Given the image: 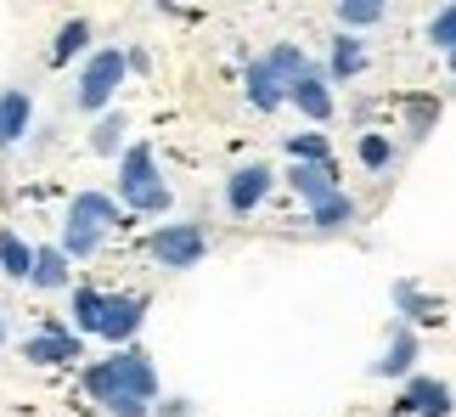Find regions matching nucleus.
I'll list each match as a JSON object with an SVG mask.
<instances>
[{"label": "nucleus", "mask_w": 456, "mask_h": 417, "mask_svg": "<svg viewBox=\"0 0 456 417\" xmlns=\"http://www.w3.org/2000/svg\"><path fill=\"white\" fill-rule=\"evenodd\" d=\"M0 344H6V316H0Z\"/></svg>", "instance_id": "32"}, {"label": "nucleus", "mask_w": 456, "mask_h": 417, "mask_svg": "<svg viewBox=\"0 0 456 417\" xmlns=\"http://www.w3.org/2000/svg\"><path fill=\"white\" fill-rule=\"evenodd\" d=\"M248 102H254V113H276V108L288 102V85L276 79V74H271V68L259 62V57L248 62Z\"/></svg>", "instance_id": "14"}, {"label": "nucleus", "mask_w": 456, "mask_h": 417, "mask_svg": "<svg viewBox=\"0 0 456 417\" xmlns=\"http://www.w3.org/2000/svg\"><path fill=\"white\" fill-rule=\"evenodd\" d=\"M451 85H456V57H451Z\"/></svg>", "instance_id": "33"}, {"label": "nucleus", "mask_w": 456, "mask_h": 417, "mask_svg": "<svg viewBox=\"0 0 456 417\" xmlns=\"http://www.w3.org/2000/svg\"><path fill=\"white\" fill-rule=\"evenodd\" d=\"M125 74H130V62H125V51H118V45L91 51V57H85V68H79L74 102H79L85 113H108L113 96H118V85H125Z\"/></svg>", "instance_id": "3"}, {"label": "nucleus", "mask_w": 456, "mask_h": 417, "mask_svg": "<svg viewBox=\"0 0 456 417\" xmlns=\"http://www.w3.org/2000/svg\"><path fill=\"white\" fill-rule=\"evenodd\" d=\"M310 225H315V232H349V225H355V198H349V192H332L327 203L310 208Z\"/></svg>", "instance_id": "20"}, {"label": "nucleus", "mask_w": 456, "mask_h": 417, "mask_svg": "<svg viewBox=\"0 0 456 417\" xmlns=\"http://www.w3.org/2000/svg\"><path fill=\"white\" fill-rule=\"evenodd\" d=\"M79 384H85V395H91V401H102V406H108L113 395H118V384H113V367H108V361H91V367L79 372Z\"/></svg>", "instance_id": "28"}, {"label": "nucleus", "mask_w": 456, "mask_h": 417, "mask_svg": "<svg viewBox=\"0 0 456 417\" xmlns=\"http://www.w3.org/2000/svg\"><path fill=\"white\" fill-rule=\"evenodd\" d=\"M102 305H108L102 288H74V333H96V327H102Z\"/></svg>", "instance_id": "24"}, {"label": "nucleus", "mask_w": 456, "mask_h": 417, "mask_svg": "<svg viewBox=\"0 0 456 417\" xmlns=\"http://www.w3.org/2000/svg\"><path fill=\"white\" fill-rule=\"evenodd\" d=\"M259 62H265V68H271V74L282 79V85H293V79H305V74H315V68H310V57H305V45H293V40H282V45H271V51H265V57H259Z\"/></svg>", "instance_id": "18"}, {"label": "nucleus", "mask_w": 456, "mask_h": 417, "mask_svg": "<svg viewBox=\"0 0 456 417\" xmlns=\"http://www.w3.org/2000/svg\"><path fill=\"white\" fill-rule=\"evenodd\" d=\"M142 322H147V293H108L96 339H108L113 350H125V344L142 333Z\"/></svg>", "instance_id": "7"}, {"label": "nucleus", "mask_w": 456, "mask_h": 417, "mask_svg": "<svg viewBox=\"0 0 456 417\" xmlns=\"http://www.w3.org/2000/svg\"><path fill=\"white\" fill-rule=\"evenodd\" d=\"M395 412L400 417H451L456 412V395L445 378H428V372H411L395 395Z\"/></svg>", "instance_id": "5"}, {"label": "nucleus", "mask_w": 456, "mask_h": 417, "mask_svg": "<svg viewBox=\"0 0 456 417\" xmlns=\"http://www.w3.org/2000/svg\"><path fill=\"white\" fill-rule=\"evenodd\" d=\"M355 159L366 169H389L395 164V142H389V135H378V130H366L361 142H355Z\"/></svg>", "instance_id": "27"}, {"label": "nucleus", "mask_w": 456, "mask_h": 417, "mask_svg": "<svg viewBox=\"0 0 456 417\" xmlns=\"http://www.w3.org/2000/svg\"><path fill=\"white\" fill-rule=\"evenodd\" d=\"M288 186H293V192H299L310 208L327 203L332 192H344L338 176H332V164H288Z\"/></svg>", "instance_id": "13"}, {"label": "nucleus", "mask_w": 456, "mask_h": 417, "mask_svg": "<svg viewBox=\"0 0 456 417\" xmlns=\"http://www.w3.org/2000/svg\"><path fill=\"white\" fill-rule=\"evenodd\" d=\"M428 45H434V51H445V57H456V0L428 17Z\"/></svg>", "instance_id": "26"}, {"label": "nucleus", "mask_w": 456, "mask_h": 417, "mask_svg": "<svg viewBox=\"0 0 456 417\" xmlns=\"http://www.w3.org/2000/svg\"><path fill=\"white\" fill-rule=\"evenodd\" d=\"M108 412H113V417H147L152 406H147V401H135V395H113Z\"/></svg>", "instance_id": "29"}, {"label": "nucleus", "mask_w": 456, "mask_h": 417, "mask_svg": "<svg viewBox=\"0 0 456 417\" xmlns=\"http://www.w3.org/2000/svg\"><path fill=\"white\" fill-rule=\"evenodd\" d=\"M395 310H400L406 322H434V327L445 322V316H440V299H434V293H423L417 282H395Z\"/></svg>", "instance_id": "17"}, {"label": "nucleus", "mask_w": 456, "mask_h": 417, "mask_svg": "<svg viewBox=\"0 0 456 417\" xmlns=\"http://www.w3.org/2000/svg\"><path fill=\"white\" fill-rule=\"evenodd\" d=\"M361 68H366V45L355 34H338V40H332V57H327V74L332 79H355Z\"/></svg>", "instance_id": "21"}, {"label": "nucleus", "mask_w": 456, "mask_h": 417, "mask_svg": "<svg viewBox=\"0 0 456 417\" xmlns=\"http://www.w3.org/2000/svg\"><path fill=\"white\" fill-rule=\"evenodd\" d=\"M28 271H34L28 237H17L12 225H0V276H12V282H28Z\"/></svg>", "instance_id": "16"}, {"label": "nucleus", "mask_w": 456, "mask_h": 417, "mask_svg": "<svg viewBox=\"0 0 456 417\" xmlns=\"http://www.w3.org/2000/svg\"><path fill=\"white\" fill-rule=\"evenodd\" d=\"M282 147H288V159H293V164H332V147H327V135H322V130L282 135Z\"/></svg>", "instance_id": "23"}, {"label": "nucleus", "mask_w": 456, "mask_h": 417, "mask_svg": "<svg viewBox=\"0 0 456 417\" xmlns=\"http://www.w3.org/2000/svg\"><path fill=\"white\" fill-rule=\"evenodd\" d=\"M108 367H113L118 395H135V401H147V406H152V395H158V367H152V356H147V350L125 344V350H113V356H108Z\"/></svg>", "instance_id": "8"}, {"label": "nucleus", "mask_w": 456, "mask_h": 417, "mask_svg": "<svg viewBox=\"0 0 456 417\" xmlns=\"http://www.w3.org/2000/svg\"><path fill=\"white\" fill-rule=\"evenodd\" d=\"M288 102L293 108H299L310 125H327L332 119V108H338V102H332V85L322 79V74H305V79H293L288 85Z\"/></svg>", "instance_id": "12"}, {"label": "nucleus", "mask_w": 456, "mask_h": 417, "mask_svg": "<svg viewBox=\"0 0 456 417\" xmlns=\"http://www.w3.org/2000/svg\"><path fill=\"white\" fill-rule=\"evenodd\" d=\"M28 125H34V96L17 91V85H6V91H0V152H12L17 142H23Z\"/></svg>", "instance_id": "11"}, {"label": "nucleus", "mask_w": 456, "mask_h": 417, "mask_svg": "<svg viewBox=\"0 0 456 417\" xmlns=\"http://www.w3.org/2000/svg\"><path fill=\"white\" fill-rule=\"evenodd\" d=\"M118 198H125V208H135V215H164L169 208L175 192H169V181H164V169H158L147 142L118 152Z\"/></svg>", "instance_id": "2"}, {"label": "nucleus", "mask_w": 456, "mask_h": 417, "mask_svg": "<svg viewBox=\"0 0 456 417\" xmlns=\"http://www.w3.org/2000/svg\"><path fill=\"white\" fill-rule=\"evenodd\" d=\"M85 45H91V17H68L57 40H51V68H68L74 57H85Z\"/></svg>", "instance_id": "15"}, {"label": "nucleus", "mask_w": 456, "mask_h": 417, "mask_svg": "<svg viewBox=\"0 0 456 417\" xmlns=\"http://www.w3.org/2000/svg\"><path fill=\"white\" fill-rule=\"evenodd\" d=\"M383 23V0H338V29H372Z\"/></svg>", "instance_id": "25"}, {"label": "nucleus", "mask_w": 456, "mask_h": 417, "mask_svg": "<svg viewBox=\"0 0 456 417\" xmlns=\"http://www.w3.org/2000/svg\"><path fill=\"white\" fill-rule=\"evenodd\" d=\"M113 225H118V203L108 192H74L68 220H62V242H57L62 259H91Z\"/></svg>", "instance_id": "1"}, {"label": "nucleus", "mask_w": 456, "mask_h": 417, "mask_svg": "<svg viewBox=\"0 0 456 417\" xmlns=\"http://www.w3.org/2000/svg\"><path fill=\"white\" fill-rule=\"evenodd\" d=\"M23 361L28 367H68V361H85V344H79L74 327L45 322L34 339H23Z\"/></svg>", "instance_id": "6"}, {"label": "nucleus", "mask_w": 456, "mask_h": 417, "mask_svg": "<svg viewBox=\"0 0 456 417\" xmlns=\"http://www.w3.org/2000/svg\"><path fill=\"white\" fill-rule=\"evenodd\" d=\"M428 119H440V108H428V102H417V108H411V135H423V130H428Z\"/></svg>", "instance_id": "30"}, {"label": "nucleus", "mask_w": 456, "mask_h": 417, "mask_svg": "<svg viewBox=\"0 0 456 417\" xmlns=\"http://www.w3.org/2000/svg\"><path fill=\"white\" fill-rule=\"evenodd\" d=\"M417 356H423V344H417V333L400 322L395 333H389V344H383V356L372 361V378H411Z\"/></svg>", "instance_id": "10"}, {"label": "nucleus", "mask_w": 456, "mask_h": 417, "mask_svg": "<svg viewBox=\"0 0 456 417\" xmlns=\"http://www.w3.org/2000/svg\"><path fill=\"white\" fill-rule=\"evenodd\" d=\"M191 412V401H181V395H175V401H164V406H158V417H186Z\"/></svg>", "instance_id": "31"}, {"label": "nucleus", "mask_w": 456, "mask_h": 417, "mask_svg": "<svg viewBox=\"0 0 456 417\" xmlns=\"http://www.w3.org/2000/svg\"><path fill=\"white\" fill-rule=\"evenodd\" d=\"M28 282H34V288H45V293L68 288V259H62V249H34V271H28Z\"/></svg>", "instance_id": "22"}, {"label": "nucleus", "mask_w": 456, "mask_h": 417, "mask_svg": "<svg viewBox=\"0 0 456 417\" xmlns=\"http://www.w3.org/2000/svg\"><path fill=\"white\" fill-rule=\"evenodd\" d=\"M147 254L164 271H191L208 254V232H203L198 220H169V225H158V232L147 237Z\"/></svg>", "instance_id": "4"}, {"label": "nucleus", "mask_w": 456, "mask_h": 417, "mask_svg": "<svg viewBox=\"0 0 456 417\" xmlns=\"http://www.w3.org/2000/svg\"><path fill=\"white\" fill-rule=\"evenodd\" d=\"M125 130H130V119L118 113V108H108V113L91 125V152H96V159H118V147H125Z\"/></svg>", "instance_id": "19"}, {"label": "nucleus", "mask_w": 456, "mask_h": 417, "mask_svg": "<svg viewBox=\"0 0 456 417\" xmlns=\"http://www.w3.org/2000/svg\"><path fill=\"white\" fill-rule=\"evenodd\" d=\"M271 164H242L232 181H225V208L232 215H254L259 203H265V192H271Z\"/></svg>", "instance_id": "9"}]
</instances>
